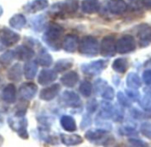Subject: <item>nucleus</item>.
<instances>
[{"label":"nucleus","instance_id":"nucleus-1","mask_svg":"<svg viewBox=\"0 0 151 147\" xmlns=\"http://www.w3.org/2000/svg\"><path fill=\"white\" fill-rule=\"evenodd\" d=\"M64 31V28L60 24L55 22H50L47 24L45 29L42 40L51 50L58 51L62 47Z\"/></svg>","mask_w":151,"mask_h":147},{"label":"nucleus","instance_id":"nucleus-2","mask_svg":"<svg viewBox=\"0 0 151 147\" xmlns=\"http://www.w3.org/2000/svg\"><path fill=\"white\" fill-rule=\"evenodd\" d=\"M79 7V0H64L52 5L47 14L54 19L63 20L75 15Z\"/></svg>","mask_w":151,"mask_h":147},{"label":"nucleus","instance_id":"nucleus-3","mask_svg":"<svg viewBox=\"0 0 151 147\" xmlns=\"http://www.w3.org/2000/svg\"><path fill=\"white\" fill-rule=\"evenodd\" d=\"M78 51L80 55L93 58L100 54V43L93 36H85L79 40Z\"/></svg>","mask_w":151,"mask_h":147},{"label":"nucleus","instance_id":"nucleus-4","mask_svg":"<svg viewBox=\"0 0 151 147\" xmlns=\"http://www.w3.org/2000/svg\"><path fill=\"white\" fill-rule=\"evenodd\" d=\"M85 137L88 142L93 144L110 145V143H114L116 142L112 136L109 135V130L101 128L86 130L85 133Z\"/></svg>","mask_w":151,"mask_h":147},{"label":"nucleus","instance_id":"nucleus-5","mask_svg":"<svg viewBox=\"0 0 151 147\" xmlns=\"http://www.w3.org/2000/svg\"><path fill=\"white\" fill-rule=\"evenodd\" d=\"M109 64V59H97L81 65L80 69L86 76H97L106 69Z\"/></svg>","mask_w":151,"mask_h":147},{"label":"nucleus","instance_id":"nucleus-6","mask_svg":"<svg viewBox=\"0 0 151 147\" xmlns=\"http://www.w3.org/2000/svg\"><path fill=\"white\" fill-rule=\"evenodd\" d=\"M116 41V36L112 34L103 36L100 43V54L107 59L114 57L117 52Z\"/></svg>","mask_w":151,"mask_h":147},{"label":"nucleus","instance_id":"nucleus-7","mask_svg":"<svg viewBox=\"0 0 151 147\" xmlns=\"http://www.w3.org/2000/svg\"><path fill=\"white\" fill-rule=\"evenodd\" d=\"M137 49V41L132 35H124L116 41L117 53L125 55L132 53Z\"/></svg>","mask_w":151,"mask_h":147},{"label":"nucleus","instance_id":"nucleus-8","mask_svg":"<svg viewBox=\"0 0 151 147\" xmlns=\"http://www.w3.org/2000/svg\"><path fill=\"white\" fill-rule=\"evenodd\" d=\"M8 125L9 127L15 131L18 136L22 139H28L29 138V133L27 130L28 128V121L25 117H9L8 120Z\"/></svg>","mask_w":151,"mask_h":147},{"label":"nucleus","instance_id":"nucleus-9","mask_svg":"<svg viewBox=\"0 0 151 147\" xmlns=\"http://www.w3.org/2000/svg\"><path fill=\"white\" fill-rule=\"evenodd\" d=\"M60 103L68 108L79 109L82 107V100L78 94L72 91H65L62 92L60 98Z\"/></svg>","mask_w":151,"mask_h":147},{"label":"nucleus","instance_id":"nucleus-10","mask_svg":"<svg viewBox=\"0 0 151 147\" xmlns=\"http://www.w3.org/2000/svg\"><path fill=\"white\" fill-rule=\"evenodd\" d=\"M135 36L138 39V44L141 48L148 46L151 43V27L146 23L138 25L136 27Z\"/></svg>","mask_w":151,"mask_h":147},{"label":"nucleus","instance_id":"nucleus-11","mask_svg":"<svg viewBox=\"0 0 151 147\" xmlns=\"http://www.w3.org/2000/svg\"><path fill=\"white\" fill-rule=\"evenodd\" d=\"M106 8L110 14L122 16L127 12L128 4L125 0H108Z\"/></svg>","mask_w":151,"mask_h":147},{"label":"nucleus","instance_id":"nucleus-12","mask_svg":"<svg viewBox=\"0 0 151 147\" xmlns=\"http://www.w3.org/2000/svg\"><path fill=\"white\" fill-rule=\"evenodd\" d=\"M37 93V86L34 83H24L19 88V97L21 100L30 101Z\"/></svg>","mask_w":151,"mask_h":147},{"label":"nucleus","instance_id":"nucleus-13","mask_svg":"<svg viewBox=\"0 0 151 147\" xmlns=\"http://www.w3.org/2000/svg\"><path fill=\"white\" fill-rule=\"evenodd\" d=\"M78 44L79 37L77 35L69 33L64 36L61 49L67 53H74L76 51H78Z\"/></svg>","mask_w":151,"mask_h":147},{"label":"nucleus","instance_id":"nucleus-14","mask_svg":"<svg viewBox=\"0 0 151 147\" xmlns=\"http://www.w3.org/2000/svg\"><path fill=\"white\" fill-rule=\"evenodd\" d=\"M21 39V36L18 33L7 29L3 28L0 31V41H1L6 47L12 46L17 44Z\"/></svg>","mask_w":151,"mask_h":147},{"label":"nucleus","instance_id":"nucleus-15","mask_svg":"<svg viewBox=\"0 0 151 147\" xmlns=\"http://www.w3.org/2000/svg\"><path fill=\"white\" fill-rule=\"evenodd\" d=\"M58 78V73L54 69H43L40 71L37 82L42 86H47L54 83Z\"/></svg>","mask_w":151,"mask_h":147},{"label":"nucleus","instance_id":"nucleus-16","mask_svg":"<svg viewBox=\"0 0 151 147\" xmlns=\"http://www.w3.org/2000/svg\"><path fill=\"white\" fill-rule=\"evenodd\" d=\"M60 91V85L59 83L50 84L49 86L42 89L39 93V98L44 101H52L53 100Z\"/></svg>","mask_w":151,"mask_h":147},{"label":"nucleus","instance_id":"nucleus-17","mask_svg":"<svg viewBox=\"0 0 151 147\" xmlns=\"http://www.w3.org/2000/svg\"><path fill=\"white\" fill-rule=\"evenodd\" d=\"M80 9L85 14L93 15L98 14L101 9L100 0H82Z\"/></svg>","mask_w":151,"mask_h":147},{"label":"nucleus","instance_id":"nucleus-18","mask_svg":"<svg viewBox=\"0 0 151 147\" xmlns=\"http://www.w3.org/2000/svg\"><path fill=\"white\" fill-rule=\"evenodd\" d=\"M49 6L48 0H33L27 3L23 6V10L27 14H37L38 12L45 10Z\"/></svg>","mask_w":151,"mask_h":147},{"label":"nucleus","instance_id":"nucleus-19","mask_svg":"<svg viewBox=\"0 0 151 147\" xmlns=\"http://www.w3.org/2000/svg\"><path fill=\"white\" fill-rule=\"evenodd\" d=\"M60 83L68 89L74 88L79 82V76L76 71H68L65 73L60 79Z\"/></svg>","mask_w":151,"mask_h":147},{"label":"nucleus","instance_id":"nucleus-20","mask_svg":"<svg viewBox=\"0 0 151 147\" xmlns=\"http://www.w3.org/2000/svg\"><path fill=\"white\" fill-rule=\"evenodd\" d=\"M15 56L16 59H18L19 60L29 61L35 56V51L30 46L27 44H22L19 45L15 49Z\"/></svg>","mask_w":151,"mask_h":147},{"label":"nucleus","instance_id":"nucleus-21","mask_svg":"<svg viewBox=\"0 0 151 147\" xmlns=\"http://www.w3.org/2000/svg\"><path fill=\"white\" fill-rule=\"evenodd\" d=\"M60 124L61 128L68 133H73L78 130L77 121H76L74 117L71 115L68 114L62 115L60 119Z\"/></svg>","mask_w":151,"mask_h":147},{"label":"nucleus","instance_id":"nucleus-22","mask_svg":"<svg viewBox=\"0 0 151 147\" xmlns=\"http://www.w3.org/2000/svg\"><path fill=\"white\" fill-rule=\"evenodd\" d=\"M60 138L61 143L66 146H76L82 144L84 139L81 136L77 134H60Z\"/></svg>","mask_w":151,"mask_h":147},{"label":"nucleus","instance_id":"nucleus-23","mask_svg":"<svg viewBox=\"0 0 151 147\" xmlns=\"http://www.w3.org/2000/svg\"><path fill=\"white\" fill-rule=\"evenodd\" d=\"M38 63L37 60H29L23 66V74L26 79L32 80L36 77L38 71Z\"/></svg>","mask_w":151,"mask_h":147},{"label":"nucleus","instance_id":"nucleus-24","mask_svg":"<svg viewBox=\"0 0 151 147\" xmlns=\"http://www.w3.org/2000/svg\"><path fill=\"white\" fill-rule=\"evenodd\" d=\"M16 87L13 83L7 84L2 91V99L7 104H13L16 101Z\"/></svg>","mask_w":151,"mask_h":147},{"label":"nucleus","instance_id":"nucleus-25","mask_svg":"<svg viewBox=\"0 0 151 147\" xmlns=\"http://www.w3.org/2000/svg\"><path fill=\"white\" fill-rule=\"evenodd\" d=\"M130 66V63L127 58L125 57H121V58H117L116 59L113 63H112V69L117 73V74H125Z\"/></svg>","mask_w":151,"mask_h":147},{"label":"nucleus","instance_id":"nucleus-26","mask_svg":"<svg viewBox=\"0 0 151 147\" xmlns=\"http://www.w3.org/2000/svg\"><path fill=\"white\" fill-rule=\"evenodd\" d=\"M74 65V61L72 59H60L59 60H57L54 64V67L53 69L58 73H65L67 71H68L70 68H72Z\"/></svg>","mask_w":151,"mask_h":147},{"label":"nucleus","instance_id":"nucleus-27","mask_svg":"<svg viewBox=\"0 0 151 147\" xmlns=\"http://www.w3.org/2000/svg\"><path fill=\"white\" fill-rule=\"evenodd\" d=\"M142 78L135 72H130L126 76V85L131 89H139L142 86Z\"/></svg>","mask_w":151,"mask_h":147},{"label":"nucleus","instance_id":"nucleus-28","mask_svg":"<svg viewBox=\"0 0 151 147\" xmlns=\"http://www.w3.org/2000/svg\"><path fill=\"white\" fill-rule=\"evenodd\" d=\"M30 25L32 29L35 32H41L45 29L47 23H46V17L43 14L37 15L31 19Z\"/></svg>","mask_w":151,"mask_h":147},{"label":"nucleus","instance_id":"nucleus-29","mask_svg":"<svg viewBox=\"0 0 151 147\" xmlns=\"http://www.w3.org/2000/svg\"><path fill=\"white\" fill-rule=\"evenodd\" d=\"M37 61L39 66H41L43 67H49L50 66H52V64L53 62V59H52V55L49 52H47L46 50L42 49L38 52Z\"/></svg>","mask_w":151,"mask_h":147},{"label":"nucleus","instance_id":"nucleus-30","mask_svg":"<svg viewBox=\"0 0 151 147\" xmlns=\"http://www.w3.org/2000/svg\"><path fill=\"white\" fill-rule=\"evenodd\" d=\"M22 74H23V69L22 66L17 63L14 64L8 71L7 73V77L9 80L14 81V82H20L22 77Z\"/></svg>","mask_w":151,"mask_h":147},{"label":"nucleus","instance_id":"nucleus-31","mask_svg":"<svg viewBox=\"0 0 151 147\" xmlns=\"http://www.w3.org/2000/svg\"><path fill=\"white\" fill-rule=\"evenodd\" d=\"M9 24L10 26L14 29H18V30H21L22 29L26 24H27V20L25 18L24 15L22 14H14L10 20H9Z\"/></svg>","mask_w":151,"mask_h":147},{"label":"nucleus","instance_id":"nucleus-32","mask_svg":"<svg viewBox=\"0 0 151 147\" xmlns=\"http://www.w3.org/2000/svg\"><path fill=\"white\" fill-rule=\"evenodd\" d=\"M128 9L127 12L129 11L131 14L133 15H139L141 16L143 14V6H141V3L139 0H128Z\"/></svg>","mask_w":151,"mask_h":147},{"label":"nucleus","instance_id":"nucleus-33","mask_svg":"<svg viewBox=\"0 0 151 147\" xmlns=\"http://www.w3.org/2000/svg\"><path fill=\"white\" fill-rule=\"evenodd\" d=\"M93 91V85L91 82L89 81H83L81 82L79 87H78V91L79 93L86 98H88L92 96Z\"/></svg>","mask_w":151,"mask_h":147},{"label":"nucleus","instance_id":"nucleus-34","mask_svg":"<svg viewBox=\"0 0 151 147\" xmlns=\"http://www.w3.org/2000/svg\"><path fill=\"white\" fill-rule=\"evenodd\" d=\"M15 58V51H6L0 56V66H2L3 67L10 66Z\"/></svg>","mask_w":151,"mask_h":147},{"label":"nucleus","instance_id":"nucleus-35","mask_svg":"<svg viewBox=\"0 0 151 147\" xmlns=\"http://www.w3.org/2000/svg\"><path fill=\"white\" fill-rule=\"evenodd\" d=\"M118 132L121 136H138V131L136 129V126H132L131 124L124 125L123 127H120L118 129Z\"/></svg>","mask_w":151,"mask_h":147},{"label":"nucleus","instance_id":"nucleus-36","mask_svg":"<svg viewBox=\"0 0 151 147\" xmlns=\"http://www.w3.org/2000/svg\"><path fill=\"white\" fill-rule=\"evenodd\" d=\"M108 82L102 78H98L93 83V91L96 95L101 96L105 89L108 87Z\"/></svg>","mask_w":151,"mask_h":147},{"label":"nucleus","instance_id":"nucleus-37","mask_svg":"<svg viewBox=\"0 0 151 147\" xmlns=\"http://www.w3.org/2000/svg\"><path fill=\"white\" fill-rule=\"evenodd\" d=\"M116 99L119 105L124 108H130L132 106V101L127 97V95L122 91H118L116 94Z\"/></svg>","mask_w":151,"mask_h":147},{"label":"nucleus","instance_id":"nucleus-38","mask_svg":"<svg viewBox=\"0 0 151 147\" xmlns=\"http://www.w3.org/2000/svg\"><path fill=\"white\" fill-rule=\"evenodd\" d=\"M124 93L127 95V97L132 101V102H139L141 98L140 97V93L138 91V89H131V88H127L124 91Z\"/></svg>","mask_w":151,"mask_h":147},{"label":"nucleus","instance_id":"nucleus-39","mask_svg":"<svg viewBox=\"0 0 151 147\" xmlns=\"http://www.w3.org/2000/svg\"><path fill=\"white\" fill-rule=\"evenodd\" d=\"M130 113H131V116L135 119V120H138V121H141V120H144L146 118H149L150 116L148 114H151L149 113H143L142 111L140 110H138L136 108H132L131 111H130Z\"/></svg>","mask_w":151,"mask_h":147},{"label":"nucleus","instance_id":"nucleus-40","mask_svg":"<svg viewBox=\"0 0 151 147\" xmlns=\"http://www.w3.org/2000/svg\"><path fill=\"white\" fill-rule=\"evenodd\" d=\"M140 134L147 139H151V122L145 121L139 127Z\"/></svg>","mask_w":151,"mask_h":147},{"label":"nucleus","instance_id":"nucleus-41","mask_svg":"<svg viewBox=\"0 0 151 147\" xmlns=\"http://www.w3.org/2000/svg\"><path fill=\"white\" fill-rule=\"evenodd\" d=\"M99 106H100V103L97 101V99L96 98H91L86 102V112L93 114L98 110Z\"/></svg>","mask_w":151,"mask_h":147},{"label":"nucleus","instance_id":"nucleus-42","mask_svg":"<svg viewBox=\"0 0 151 147\" xmlns=\"http://www.w3.org/2000/svg\"><path fill=\"white\" fill-rule=\"evenodd\" d=\"M140 107L147 113H151V98L148 97L147 95H146L144 98H140V100L139 101Z\"/></svg>","mask_w":151,"mask_h":147},{"label":"nucleus","instance_id":"nucleus-43","mask_svg":"<svg viewBox=\"0 0 151 147\" xmlns=\"http://www.w3.org/2000/svg\"><path fill=\"white\" fill-rule=\"evenodd\" d=\"M93 123V118H92V114L89 113H86L83 115L81 122H80V128L81 129H86L88 128Z\"/></svg>","mask_w":151,"mask_h":147},{"label":"nucleus","instance_id":"nucleus-44","mask_svg":"<svg viewBox=\"0 0 151 147\" xmlns=\"http://www.w3.org/2000/svg\"><path fill=\"white\" fill-rule=\"evenodd\" d=\"M123 106L121 107H117L115 106V110L113 113V116H112V120L115 122L117 123H121L124 120V111H123Z\"/></svg>","mask_w":151,"mask_h":147},{"label":"nucleus","instance_id":"nucleus-45","mask_svg":"<svg viewBox=\"0 0 151 147\" xmlns=\"http://www.w3.org/2000/svg\"><path fill=\"white\" fill-rule=\"evenodd\" d=\"M101 97L105 100L112 101L115 98V90H114V88L108 85V87L105 89V91H103V93L101 94Z\"/></svg>","mask_w":151,"mask_h":147},{"label":"nucleus","instance_id":"nucleus-46","mask_svg":"<svg viewBox=\"0 0 151 147\" xmlns=\"http://www.w3.org/2000/svg\"><path fill=\"white\" fill-rule=\"evenodd\" d=\"M95 124L98 128H103V129H106V130H110L112 129V124L108 121V120H104V119H101L99 117H97L95 119Z\"/></svg>","mask_w":151,"mask_h":147},{"label":"nucleus","instance_id":"nucleus-47","mask_svg":"<svg viewBox=\"0 0 151 147\" xmlns=\"http://www.w3.org/2000/svg\"><path fill=\"white\" fill-rule=\"evenodd\" d=\"M128 143L131 146H134V147H147L148 145L147 142H145L138 137H135V136L130 137L128 139Z\"/></svg>","mask_w":151,"mask_h":147},{"label":"nucleus","instance_id":"nucleus-48","mask_svg":"<svg viewBox=\"0 0 151 147\" xmlns=\"http://www.w3.org/2000/svg\"><path fill=\"white\" fill-rule=\"evenodd\" d=\"M37 121H39V123L42 124L43 127H45V128H49L52 121H53V119L52 117H49V116H40V117H37Z\"/></svg>","mask_w":151,"mask_h":147},{"label":"nucleus","instance_id":"nucleus-49","mask_svg":"<svg viewBox=\"0 0 151 147\" xmlns=\"http://www.w3.org/2000/svg\"><path fill=\"white\" fill-rule=\"evenodd\" d=\"M142 81L143 83L147 85V86H151V69H146L143 71L142 73Z\"/></svg>","mask_w":151,"mask_h":147},{"label":"nucleus","instance_id":"nucleus-50","mask_svg":"<svg viewBox=\"0 0 151 147\" xmlns=\"http://www.w3.org/2000/svg\"><path fill=\"white\" fill-rule=\"evenodd\" d=\"M141 6L146 10H151V0H139Z\"/></svg>","mask_w":151,"mask_h":147},{"label":"nucleus","instance_id":"nucleus-51","mask_svg":"<svg viewBox=\"0 0 151 147\" xmlns=\"http://www.w3.org/2000/svg\"><path fill=\"white\" fill-rule=\"evenodd\" d=\"M145 93H146V95H147L148 97L151 98V87H148V88L145 89Z\"/></svg>","mask_w":151,"mask_h":147},{"label":"nucleus","instance_id":"nucleus-52","mask_svg":"<svg viewBox=\"0 0 151 147\" xmlns=\"http://www.w3.org/2000/svg\"><path fill=\"white\" fill-rule=\"evenodd\" d=\"M6 45L1 42V41H0V51H4L5 49H6Z\"/></svg>","mask_w":151,"mask_h":147},{"label":"nucleus","instance_id":"nucleus-53","mask_svg":"<svg viewBox=\"0 0 151 147\" xmlns=\"http://www.w3.org/2000/svg\"><path fill=\"white\" fill-rule=\"evenodd\" d=\"M3 126H4V119L1 115H0V128H2Z\"/></svg>","mask_w":151,"mask_h":147},{"label":"nucleus","instance_id":"nucleus-54","mask_svg":"<svg viewBox=\"0 0 151 147\" xmlns=\"http://www.w3.org/2000/svg\"><path fill=\"white\" fill-rule=\"evenodd\" d=\"M3 143H4V138L1 135H0V145H2Z\"/></svg>","mask_w":151,"mask_h":147},{"label":"nucleus","instance_id":"nucleus-55","mask_svg":"<svg viewBox=\"0 0 151 147\" xmlns=\"http://www.w3.org/2000/svg\"><path fill=\"white\" fill-rule=\"evenodd\" d=\"M3 14V9H2V7L0 6V17H1V15Z\"/></svg>","mask_w":151,"mask_h":147}]
</instances>
